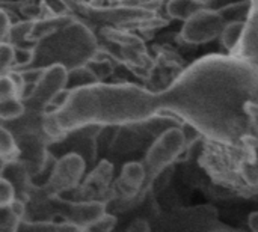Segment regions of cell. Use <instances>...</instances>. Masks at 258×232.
Here are the masks:
<instances>
[{"label": "cell", "instance_id": "obj_5", "mask_svg": "<svg viewBox=\"0 0 258 232\" xmlns=\"http://www.w3.org/2000/svg\"><path fill=\"white\" fill-rule=\"evenodd\" d=\"M60 3L76 15L82 18V21L94 23L101 27L112 29H153L166 24L168 21L157 14L159 5H153V0L147 6L141 8H128L121 5L95 8L85 0H60Z\"/></svg>", "mask_w": 258, "mask_h": 232}, {"label": "cell", "instance_id": "obj_22", "mask_svg": "<svg viewBox=\"0 0 258 232\" xmlns=\"http://www.w3.org/2000/svg\"><path fill=\"white\" fill-rule=\"evenodd\" d=\"M116 225V219L112 214H103L100 219H97L92 225L88 226L89 231H112Z\"/></svg>", "mask_w": 258, "mask_h": 232}, {"label": "cell", "instance_id": "obj_13", "mask_svg": "<svg viewBox=\"0 0 258 232\" xmlns=\"http://www.w3.org/2000/svg\"><path fill=\"white\" fill-rule=\"evenodd\" d=\"M113 168L109 162H101L95 171L86 178L82 190L85 192V201H100V198L109 195V186L112 181Z\"/></svg>", "mask_w": 258, "mask_h": 232}, {"label": "cell", "instance_id": "obj_26", "mask_svg": "<svg viewBox=\"0 0 258 232\" xmlns=\"http://www.w3.org/2000/svg\"><path fill=\"white\" fill-rule=\"evenodd\" d=\"M130 231H150V223L147 220H136L130 225Z\"/></svg>", "mask_w": 258, "mask_h": 232}, {"label": "cell", "instance_id": "obj_24", "mask_svg": "<svg viewBox=\"0 0 258 232\" xmlns=\"http://www.w3.org/2000/svg\"><path fill=\"white\" fill-rule=\"evenodd\" d=\"M243 2H249V0H206V6L210 9H215V11H221L231 5H237V3H243Z\"/></svg>", "mask_w": 258, "mask_h": 232}, {"label": "cell", "instance_id": "obj_23", "mask_svg": "<svg viewBox=\"0 0 258 232\" xmlns=\"http://www.w3.org/2000/svg\"><path fill=\"white\" fill-rule=\"evenodd\" d=\"M11 26H12V23H11V18H9L8 12L0 8V42H5L8 39Z\"/></svg>", "mask_w": 258, "mask_h": 232}, {"label": "cell", "instance_id": "obj_15", "mask_svg": "<svg viewBox=\"0 0 258 232\" xmlns=\"http://www.w3.org/2000/svg\"><path fill=\"white\" fill-rule=\"evenodd\" d=\"M207 8L206 0H166L165 9L171 20L186 21L198 11Z\"/></svg>", "mask_w": 258, "mask_h": 232}, {"label": "cell", "instance_id": "obj_8", "mask_svg": "<svg viewBox=\"0 0 258 232\" xmlns=\"http://www.w3.org/2000/svg\"><path fill=\"white\" fill-rule=\"evenodd\" d=\"M227 20L219 11L204 8L183 21L180 38L186 44L200 45L219 38Z\"/></svg>", "mask_w": 258, "mask_h": 232}, {"label": "cell", "instance_id": "obj_27", "mask_svg": "<svg viewBox=\"0 0 258 232\" xmlns=\"http://www.w3.org/2000/svg\"><path fill=\"white\" fill-rule=\"evenodd\" d=\"M248 226L254 232H258V211H252L248 216Z\"/></svg>", "mask_w": 258, "mask_h": 232}, {"label": "cell", "instance_id": "obj_12", "mask_svg": "<svg viewBox=\"0 0 258 232\" xmlns=\"http://www.w3.org/2000/svg\"><path fill=\"white\" fill-rule=\"evenodd\" d=\"M233 54L242 57L258 71V0H251L242 41Z\"/></svg>", "mask_w": 258, "mask_h": 232}, {"label": "cell", "instance_id": "obj_1", "mask_svg": "<svg viewBox=\"0 0 258 232\" xmlns=\"http://www.w3.org/2000/svg\"><path fill=\"white\" fill-rule=\"evenodd\" d=\"M258 103V71L242 57H201L159 92V115L174 116L210 140L239 142L257 134L248 112Z\"/></svg>", "mask_w": 258, "mask_h": 232}, {"label": "cell", "instance_id": "obj_18", "mask_svg": "<svg viewBox=\"0 0 258 232\" xmlns=\"http://www.w3.org/2000/svg\"><path fill=\"white\" fill-rule=\"evenodd\" d=\"M26 112V106L20 97L0 101V122H14Z\"/></svg>", "mask_w": 258, "mask_h": 232}, {"label": "cell", "instance_id": "obj_2", "mask_svg": "<svg viewBox=\"0 0 258 232\" xmlns=\"http://www.w3.org/2000/svg\"><path fill=\"white\" fill-rule=\"evenodd\" d=\"M159 115V92L133 83H89L67 89L44 112L50 139H63L82 128L121 127Z\"/></svg>", "mask_w": 258, "mask_h": 232}, {"label": "cell", "instance_id": "obj_28", "mask_svg": "<svg viewBox=\"0 0 258 232\" xmlns=\"http://www.w3.org/2000/svg\"><path fill=\"white\" fill-rule=\"evenodd\" d=\"M162 2H163V0H162Z\"/></svg>", "mask_w": 258, "mask_h": 232}, {"label": "cell", "instance_id": "obj_20", "mask_svg": "<svg viewBox=\"0 0 258 232\" xmlns=\"http://www.w3.org/2000/svg\"><path fill=\"white\" fill-rule=\"evenodd\" d=\"M14 204H15V187L8 178L0 177V210L9 208Z\"/></svg>", "mask_w": 258, "mask_h": 232}, {"label": "cell", "instance_id": "obj_14", "mask_svg": "<svg viewBox=\"0 0 258 232\" xmlns=\"http://www.w3.org/2000/svg\"><path fill=\"white\" fill-rule=\"evenodd\" d=\"M103 214H106V204L103 201H82L73 207V220L79 228H88Z\"/></svg>", "mask_w": 258, "mask_h": 232}, {"label": "cell", "instance_id": "obj_3", "mask_svg": "<svg viewBox=\"0 0 258 232\" xmlns=\"http://www.w3.org/2000/svg\"><path fill=\"white\" fill-rule=\"evenodd\" d=\"M200 163L221 187L258 198V134H248L234 143L206 139Z\"/></svg>", "mask_w": 258, "mask_h": 232}, {"label": "cell", "instance_id": "obj_10", "mask_svg": "<svg viewBox=\"0 0 258 232\" xmlns=\"http://www.w3.org/2000/svg\"><path fill=\"white\" fill-rule=\"evenodd\" d=\"M147 193V171L144 163L130 162L124 165L119 178L113 184L112 196L122 202L135 204Z\"/></svg>", "mask_w": 258, "mask_h": 232}, {"label": "cell", "instance_id": "obj_9", "mask_svg": "<svg viewBox=\"0 0 258 232\" xmlns=\"http://www.w3.org/2000/svg\"><path fill=\"white\" fill-rule=\"evenodd\" d=\"M86 169V162L79 152H68L57 160L50 175L48 189L54 193H63L76 189Z\"/></svg>", "mask_w": 258, "mask_h": 232}, {"label": "cell", "instance_id": "obj_17", "mask_svg": "<svg viewBox=\"0 0 258 232\" xmlns=\"http://www.w3.org/2000/svg\"><path fill=\"white\" fill-rule=\"evenodd\" d=\"M20 157V148L17 139L8 127L0 122V160L5 163H12Z\"/></svg>", "mask_w": 258, "mask_h": 232}, {"label": "cell", "instance_id": "obj_21", "mask_svg": "<svg viewBox=\"0 0 258 232\" xmlns=\"http://www.w3.org/2000/svg\"><path fill=\"white\" fill-rule=\"evenodd\" d=\"M14 97H20V94H18L17 83H15V80H14V77H12V74L9 71L8 74L0 75V101L8 100V98H14Z\"/></svg>", "mask_w": 258, "mask_h": 232}, {"label": "cell", "instance_id": "obj_19", "mask_svg": "<svg viewBox=\"0 0 258 232\" xmlns=\"http://www.w3.org/2000/svg\"><path fill=\"white\" fill-rule=\"evenodd\" d=\"M15 65V47L11 42H0V75L8 74Z\"/></svg>", "mask_w": 258, "mask_h": 232}, {"label": "cell", "instance_id": "obj_6", "mask_svg": "<svg viewBox=\"0 0 258 232\" xmlns=\"http://www.w3.org/2000/svg\"><path fill=\"white\" fill-rule=\"evenodd\" d=\"M189 140L186 130L178 124H172L160 131L147 149L144 166L147 171V192L153 183L168 169L186 149Z\"/></svg>", "mask_w": 258, "mask_h": 232}, {"label": "cell", "instance_id": "obj_7", "mask_svg": "<svg viewBox=\"0 0 258 232\" xmlns=\"http://www.w3.org/2000/svg\"><path fill=\"white\" fill-rule=\"evenodd\" d=\"M68 88V69L62 65L42 68L30 92L23 98L26 110L44 113Z\"/></svg>", "mask_w": 258, "mask_h": 232}, {"label": "cell", "instance_id": "obj_16", "mask_svg": "<svg viewBox=\"0 0 258 232\" xmlns=\"http://www.w3.org/2000/svg\"><path fill=\"white\" fill-rule=\"evenodd\" d=\"M243 32H245V21H227L219 35L222 47L228 53H234L242 41Z\"/></svg>", "mask_w": 258, "mask_h": 232}, {"label": "cell", "instance_id": "obj_25", "mask_svg": "<svg viewBox=\"0 0 258 232\" xmlns=\"http://www.w3.org/2000/svg\"><path fill=\"white\" fill-rule=\"evenodd\" d=\"M151 2V0H150ZM148 0H118V5L121 6H128V8H141L150 5Z\"/></svg>", "mask_w": 258, "mask_h": 232}, {"label": "cell", "instance_id": "obj_4", "mask_svg": "<svg viewBox=\"0 0 258 232\" xmlns=\"http://www.w3.org/2000/svg\"><path fill=\"white\" fill-rule=\"evenodd\" d=\"M97 54L98 42L94 32L86 23L70 18L54 30L36 38L29 66L62 65L70 71L88 65Z\"/></svg>", "mask_w": 258, "mask_h": 232}, {"label": "cell", "instance_id": "obj_11", "mask_svg": "<svg viewBox=\"0 0 258 232\" xmlns=\"http://www.w3.org/2000/svg\"><path fill=\"white\" fill-rule=\"evenodd\" d=\"M168 219H174V223L168 226H174V229H225L219 220L218 213L213 207H195L189 210H183L168 216Z\"/></svg>", "mask_w": 258, "mask_h": 232}]
</instances>
